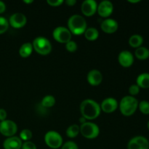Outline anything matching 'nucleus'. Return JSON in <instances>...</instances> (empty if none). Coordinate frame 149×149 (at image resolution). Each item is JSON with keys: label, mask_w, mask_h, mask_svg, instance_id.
Segmentation results:
<instances>
[{"label": "nucleus", "mask_w": 149, "mask_h": 149, "mask_svg": "<svg viewBox=\"0 0 149 149\" xmlns=\"http://www.w3.org/2000/svg\"><path fill=\"white\" fill-rule=\"evenodd\" d=\"M100 104L92 99H86L80 104V112L85 119L93 120L97 119L100 116Z\"/></svg>", "instance_id": "obj_1"}, {"label": "nucleus", "mask_w": 149, "mask_h": 149, "mask_svg": "<svg viewBox=\"0 0 149 149\" xmlns=\"http://www.w3.org/2000/svg\"><path fill=\"white\" fill-rule=\"evenodd\" d=\"M87 21L80 15H73L68 20V30L75 35L82 34L87 29Z\"/></svg>", "instance_id": "obj_2"}, {"label": "nucleus", "mask_w": 149, "mask_h": 149, "mask_svg": "<svg viewBox=\"0 0 149 149\" xmlns=\"http://www.w3.org/2000/svg\"><path fill=\"white\" fill-rule=\"evenodd\" d=\"M138 100L133 96H125L122 97L119 103V109L121 113L125 116H132L138 109Z\"/></svg>", "instance_id": "obj_3"}, {"label": "nucleus", "mask_w": 149, "mask_h": 149, "mask_svg": "<svg viewBox=\"0 0 149 149\" xmlns=\"http://www.w3.org/2000/svg\"><path fill=\"white\" fill-rule=\"evenodd\" d=\"M33 48L38 54L47 55L52 51V45L49 39L43 36H38L33 41Z\"/></svg>", "instance_id": "obj_4"}, {"label": "nucleus", "mask_w": 149, "mask_h": 149, "mask_svg": "<svg viewBox=\"0 0 149 149\" xmlns=\"http://www.w3.org/2000/svg\"><path fill=\"white\" fill-rule=\"evenodd\" d=\"M80 132L84 138L87 139H94L100 134V129L96 124L86 122L81 124L80 126Z\"/></svg>", "instance_id": "obj_5"}, {"label": "nucleus", "mask_w": 149, "mask_h": 149, "mask_svg": "<svg viewBox=\"0 0 149 149\" xmlns=\"http://www.w3.org/2000/svg\"><path fill=\"white\" fill-rule=\"evenodd\" d=\"M45 142L49 148L57 149L63 146V138L58 132L49 131L45 135Z\"/></svg>", "instance_id": "obj_6"}, {"label": "nucleus", "mask_w": 149, "mask_h": 149, "mask_svg": "<svg viewBox=\"0 0 149 149\" xmlns=\"http://www.w3.org/2000/svg\"><path fill=\"white\" fill-rule=\"evenodd\" d=\"M52 36L59 43L66 44L71 39V33L68 28L63 27V26H58L53 30Z\"/></svg>", "instance_id": "obj_7"}, {"label": "nucleus", "mask_w": 149, "mask_h": 149, "mask_svg": "<svg viewBox=\"0 0 149 149\" xmlns=\"http://www.w3.org/2000/svg\"><path fill=\"white\" fill-rule=\"evenodd\" d=\"M17 131V126L15 122L9 119L0 122V133L4 136L10 138L15 136Z\"/></svg>", "instance_id": "obj_8"}, {"label": "nucleus", "mask_w": 149, "mask_h": 149, "mask_svg": "<svg viewBox=\"0 0 149 149\" xmlns=\"http://www.w3.org/2000/svg\"><path fill=\"white\" fill-rule=\"evenodd\" d=\"M127 149H149L148 138L141 135L131 138L127 143Z\"/></svg>", "instance_id": "obj_9"}, {"label": "nucleus", "mask_w": 149, "mask_h": 149, "mask_svg": "<svg viewBox=\"0 0 149 149\" xmlns=\"http://www.w3.org/2000/svg\"><path fill=\"white\" fill-rule=\"evenodd\" d=\"M27 23V18L23 13H16L12 15L9 19V24L15 29L23 27Z\"/></svg>", "instance_id": "obj_10"}, {"label": "nucleus", "mask_w": 149, "mask_h": 149, "mask_svg": "<svg viewBox=\"0 0 149 149\" xmlns=\"http://www.w3.org/2000/svg\"><path fill=\"white\" fill-rule=\"evenodd\" d=\"M97 13L103 17H108L112 14L113 11V5L111 1L109 0H103L97 5Z\"/></svg>", "instance_id": "obj_11"}, {"label": "nucleus", "mask_w": 149, "mask_h": 149, "mask_svg": "<svg viewBox=\"0 0 149 149\" xmlns=\"http://www.w3.org/2000/svg\"><path fill=\"white\" fill-rule=\"evenodd\" d=\"M118 61L122 67L129 68L132 66L134 63V55L130 51L123 50L119 54Z\"/></svg>", "instance_id": "obj_12"}, {"label": "nucleus", "mask_w": 149, "mask_h": 149, "mask_svg": "<svg viewBox=\"0 0 149 149\" xmlns=\"http://www.w3.org/2000/svg\"><path fill=\"white\" fill-rule=\"evenodd\" d=\"M97 4L95 0H85L81 6V13L85 16L90 17L97 12Z\"/></svg>", "instance_id": "obj_13"}, {"label": "nucleus", "mask_w": 149, "mask_h": 149, "mask_svg": "<svg viewBox=\"0 0 149 149\" xmlns=\"http://www.w3.org/2000/svg\"><path fill=\"white\" fill-rule=\"evenodd\" d=\"M100 109L103 112L111 113L114 112L118 108V102L113 97H107L102 101Z\"/></svg>", "instance_id": "obj_14"}, {"label": "nucleus", "mask_w": 149, "mask_h": 149, "mask_svg": "<svg viewBox=\"0 0 149 149\" xmlns=\"http://www.w3.org/2000/svg\"><path fill=\"white\" fill-rule=\"evenodd\" d=\"M119 25L116 20L112 18H106L103 20L100 24V28L102 31L105 33H113L117 31Z\"/></svg>", "instance_id": "obj_15"}, {"label": "nucleus", "mask_w": 149, "mask_h": 149, "mask_svg": "<svg viewBox=\"0 0 149 149\" xmlns=\"http://www.w3.org/2000/svg\"><path fill=\"white\" fill-rule=\"evenodd\" d=\"M23 143L20 138L17 136L7 138L3 142V148L4 149H21Z\"/></svg>", "instance_id": "obj_16"}, {"label": "nucleus", "mask_w": 149, "mask_h": 149, "mask_svg": "<svg viewBox=\"0 0 149 149\" xmlns=\"http://www.w3.org/2000/svg\"><path fill=\"white\" fill-rule=\"evenodd\" d=\"M87 81L92 86H97L103 81V75L99 70L93 69L87 74Z\"/></svg>", "instance_id": "obj_17"}, {"label": "nucleus", "mask_w": 149, "mask_h": 149, "mask_svg": "<svg viewBox=\"0 0 149 149\" xmlns=\"http://www.w3.org/2000/svg\"><path fill=\"white\" fill-rule=\"evenodd\" d=\"M136 84L142 89L149 88V73H141L136 79Z\"/></svg>", "instance_id": "obj_18"}, {"label": "nucleus", "mask_w": 149, "mask_h": 149, "mask_svg": "<svg viewBox=\"0 0 149 149\" xmlns=\"http://www.w3.org/2000/svg\"><path fill=\"white\" fill-rule=\"evenodd\" d=\"M33 45L30 42H26L23 44L19 49V54L20 57L23 58H26L31 55L33 52Z\"/></svg>", "instance_id": "obj_19"}, {"label": "nucleus", "mask_w": 149, "mask_h": 149, "mask_svg": "<svg viewBox=\"0 0 149 149\" xmlns=\"http://www.w3.org/2000/svg\"><path fill=\"white\" fill-rule=\"evenodd\" d=\"M135 55L140 61H146L149 58V49L143 46L140 47L135 49Z\"/></svg>", "instance_id": "obj_20"}, {"label": "nucleus", "mask_w": 149, "mask_h": 149, "mask_svg": "<svg viewBox=\"0 0 149 149\" xmlns=\"http://www.w3.org/2000/svg\"><path fill=\"white\" fill-rule=\"evenodd\" d=\"M143 43V37L140 34H133L130 37L129 45L133 48H138Z\"/></svg>", "instance_id": "obj_21"}, {"label": "nucleus", "mask_w": 149, "mask_h": 149, "mask_svg": "<svg viewBox=\"0 0 149 149\" xmlns=\"http://www.w3.org/2000/svg\"><path fill=\"white\" fill-rule=\"evenodd\" d=\"M84 36L89 41H95L98 38L99 31L95 28H88L84 32Z\"/></svg>", "instance_id": "obj_22"}, {"label": "nucleus", "mask_w": 149, "mask_h": 149, "mask_svg": "<svg viewBox=\"0 0 149 149\" xmlns=\"http://www.w3.org/2000/svg\"><path fill=\"white\" fill-rule=\"evenodd\" d=\"M80 127L78 125H72L66 130V135L70 138H74L79 134Z\"/></svg>", "instance_id": "obj_23"}, {"label": "nucleus", "mask_w": 149, "mask_h": 149, "mask_svg": "<svg viewBox=\"0 0 149 149\" xmlns=\"http://www.w3.org/2000/svg\"><path fill=\"white\" fill-rule=\"evenodd\" d=\"M55 98L54 96L52 95H46L42 98V106L45 108H51L52 106H54V105L55 104Z\"/></svg>", "instance_id": "obj_24"}, {"label": "nucleus", "mask_w": 149, "mask_h": 149, "mask_svg": "<svg viewBox=\"0 0 149 149\" xmlns=\"http://www.w3.org/2000/svg\"><path fill=\"white\" fill-rule=\"evenodd\" d=\"M140 111L145 115L149 114V102L147 100H141L138 103V108Z\"/></svg>", "instance_id": "obj_25"}, {"label": "nucleus", "mask_w": 149, "mask_h": 149, "mask_svg": "<svg viewBox=\"0 0 149 149\" xmlns=\"http://www.w3.org/2000/svg\"><path fill=\"white\" fill-rule=\"evenodd\" d=\"M32 136H33V134L30 130L24 129L20 132L19 138H20L21 141L26 142V141H30V140L32 138Z\"/></svg>", "instance_id": "obj_26"}, {"label": "nucleus", "mask_w": 149, "mask_h": 149, "mask_svg": "<svg viewBox=\"0 0 149 149\" xmlns=\"http://www.w3.org/2000/svg\"><path fill=\"white\" fill-rule=\"evenodd\" d=\"M9 26V21L5 18L4 17L0 16V34L5 33L8 29Z\"/></svg>", "instance_id": "obj_27"}, {"label": "nucleus", "mask_w": 149, "mask_h": 149, "mask_svg": "<svg viewBox=\"0 0 149 149\" xmlns=\"http://www.w3.org/2000/svg\"><path fill=\"white\" fill-rule=\"evenodd\" d=\"M65 49L70 52H74L77 49V44L74 41H69L65 44Z\"/></svg>", "instance_id": "obj_28"}, {"label": "nucleus", "mask_w": 149, "mask_h": 149, "mask_svg": "<svg viewBox=\"0 0 149 149\" xmlns=\"http://www.w3.org/2000/svg\"><path fill=\"white\" fill-rule=\"evenodd\" d=\"M140 87L137 85L136 84H132L130 87H129V93L130 95L131 96H135L137 95H138V93H140Z\"/></svg>", "instance_id": "obj_29"}, {"label": "nucleus", "mask_w": 149, "mask_h": 149, "mask_svg": "<svg viewBox=\"0 0 149 149\" xmlns=\"http://www.w3.org/2000/svg\"><path fill=\"white\" fill-rule=\"evenodd\" d=\"M61 149H79V148L74 141H67L61 146Z\"/></svg>", "instance_id": "obj_30"}, {"label": "nucleus", "mask_w": 149, "mask_h": 149, "mask_svg": "<svg viewBox=\"0 0 149 149\" xmlns=\"http://www.w3.org/2000/svg\"><path fill=\"white\" fill-rule=\"evenodd\" d=\"M22 149H37L36 145L31 141H26L22 145Z\"/></svg>", "instance_id": "obj_31"}, {"label": "nucleus", "mask_w": 149, "mask_h": 149, "mask_svg": "<svg viewBox=\"0 0 149 149\" xmlns=\"http://www.w3.org/2000/svg\"><path fill=\"white\" fill-rule=\"evenodd\" d=\"M47 4L52 7H58L64 2L63 0H47Z\"/></svg>", "instance_id": "obj_32"}, {"label": "nucleus", "mask_w": 149, "mask_h": 149, "mask_svg": "<svg viewBox=\"0 0 149 149\" xmlns=\"http://www.w3.org/2000/svg\"><path fill=\"white\" fill-rule=\"evenodd\" d=\"M7 116V111L4 109H0V122L6 120Z\"/></svg>", "instance_id": "obj_33"}, {"label": "nucleus", "mask_w": 149, "mask_h": 149, "mask_svg": "<svg viewBox=\"0 0 149 149\" xmlns=\"http://www.w3.org/2000/svg\"><path fill=\"white\" fill-rule=\"evenodd\" d=\"M6 10V4L2 1H0V14L4 13Z\"/></svg>", "instance_id": "obj_34"}, {"label": "nucleus", "mask_w": 149, "mask_h": 149, "mask_svg": "<svg viewBox=\"0 0 149 149\" xmlns=\"http://www.w3.org/2000/svg\"><path fill=\"white\" fill-rule=\"evenodd\" d=\"M65 4L68 6L72 7L74 4H77V1H76V0H66V1H65Z\"/></svg>", "instance_id": "obj_35"}, {"label": "nucleus", "mask_w": 149, "mask_h": 149, "mask_svg": "<svg viewBox=\"0 0 149 149\" xmlns=\"http://www.w3.org/2000/svg\"><path fill=\"white\" fill-rule=\"evenodd\" d=\"M128 1L130 3H138L141 1V0H128Z\"/></svg>", "instance_id": "obj_36"}, {"label": "nucleus", "mask_w": 149, "mask_h": 149, "mask_svg": "<svg viewBox=\"0 0 149 149\" xmlns=\"http://www.w3.org/2000/svg\"><path fill=\"white\" fill-rule=\"evenodd\" d=\"M79 122H81V124H83V123H84V122H86V119H84V117H82V116H81V117L79 119Z\"/></svg>", "instance_id": "obj_37"}, {"label": "nucleus", "mask_w": 149, "mask_h": 149, "mask_svg": "<svg viewBox=\"0 0 149 149\" xmlns=\"http://www.w3.org/2000/svg\"><path fill=\"white\" fill-rule=\"evenodd\" d=\"M23 2H25V3H26V4H31V3H33V0H24V1H23Z\"/></svg>", "instance_id": "obj_38"}, {"label": "nucleus", "mask_w": 149, "mask_h": 149, "mask_svg": "<svg viewBox=\"0 0 149 149\" xmlns=\"http://www.w3.org/2000/svg\"><path fill=\"white\" fill-rule=\"evenodd\" d=\"M147 127H148V129L149 130V121L147 122Z\"/></svg>", "instance_id": "obj_39"}]
</instances>
